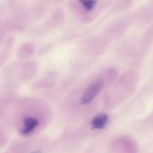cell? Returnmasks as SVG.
Listing matches in <instances>:
<instances>
[{
	"label": "cell",
	"instance_id": "3957f363",
	"mask_svg": "<svg viewBox=\"0 0 153 153\" xmlns=\"http://www.w3.org/2000/svg\"><path fill=\"white\" fill-rule=\"evenodd\" d=\"M109 117L106 114L101 113L97 114V116L94 117L93 118L92 121L91 123V128L93 129L97 130H101L104 128L107 124L108 121Z\"/></svg>",
	"mask_w": 153,
	"mask_h": 153
},
{
	"label": "cell",
	"instance_id": "6da1fadb",
	"mask_svg": "<svg viewBox=\"0 0 153 153\" xmlns=\"http://www.w3.org/2000/svg\"><path fill=\"white\" fill-rule=\"evenodd\" d=\"M103 87H104V82L102 79H97L92 82L81 97V104L88 105L91 103L102 90Z\"/></svg>",
	"mask_w": 153,
	"mask_h": 153
},
{
	"label": "cell",
	"instance_id": "7a4b0ae2",
	"mask_svg": "<svg viewBox=\"0 0 153 153\" xmlns=\"http://www.w3.org/2000/svg\"><path fill=\"white\" fill-rule=\"evenodd\" d=\"M40 124L39 120L33 116H25L22 120L19 133L22 136H28L31 134Z\"/></svg>",
	"mask_w": 153,
	"mask_h": 153
},
{
	"label": "cell",
	"instance_id": "277c9868",
	"mask_svg": "<svg viewBox=\"0 0 153 153\" xmlns=\"http://www.w3.org/2000/svg\"><path fill=\"white\" fill-rule=\"evenodd\" d=\"M82 6L83 7H85L87 10H92L94 7H96L97 4V1H79Z\"/></svg>",
	"mask_w": 153,
	"mask_h": 153
},
{
	"label": "cell",
	"instance_id": "5b68a950",
	"mask_svg": "<svg viewBox=\"0 0 153 153\" xmlns=\"http://www.w3.org/2000/svg\"><path fill=\"white\" fill-rule=\"evenodd\" d=\"M31 153H42L41 152H40V151H36V152H33Z\"/></svg>",
	"mask_w": 153,
	"mask_h": 153
}]
</instances>
